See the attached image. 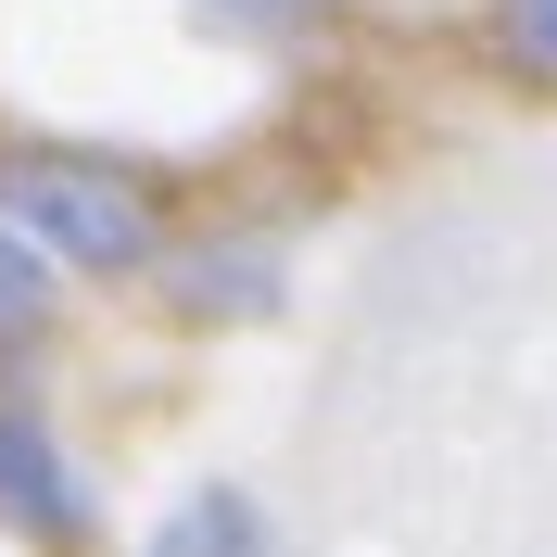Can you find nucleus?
<instances>
[{
    "instance_id": "f257e3e1",
    "label": "nucleus",
    "mask_w": 557,
    "mask_h": 557,
    "mask_svg": "<svg viewBox=\"0 0 557 557\" xmlns=\"http://www.w3.org/2000/svg\"><path fill=\"white\" fill-rule=\"evenodd\" d=\"M0 228H26L51 267H139L152 253V203L102 152H0Z\"/></svg>"
},
{
    "instance_id": "f03ea898",
    "label": "nucleus",
    "mask_w": 557,
    "mask_h": 557,
    "mask_svg": "<svg viewBox=\"0 0 557 557\" xmlns=\"http://www.w3.org/2000/svg\"><path fill=\"white\" fill-rule=\"evenodd\" d=\"M0 520L26 532V545H89V482L38 431V406H0Z\"/></svg>"
},
{
    "instance_id": "7ed1b4c3",
    "label": "nucleus",
    "mask_w": 557,
    "mask_h": 557,
    "mask_svg": "<svg viewBox=\"0 0 557 557\" xmlns=\"http://www.w3.org/2000/svg\"><path fill=\"white\" fill-rule=\"evenodd\" d=\"M139 557H267V507L242 482H203V494H177L165 520H152Z\"/></svg>"
},
{
    "instance_id": "20e7f679",
    "label": "nucleus",
    "mask_w": 557,
    "mask_h": 557,
    "mask_svg": "<svg viewBox=\"0 0 557 557\" xmlns=\"http://www.w3.org/2000/svg\"><path fill=\"white\" fill-rule=\"evenodd\" d=\"M177 305L190 317H228V305H278V253L267 242H215V253H190V267H177Z\"/></svg>"
},
{
    "instance_id": "39448f33",
    "label": "nucleus",
    "mask_w": 557,
    "mask_h": 557,
    "mask_svg": "<svg viewBox=\"0 0 557 557\" xmlns=\"http://www.w3.org/2000/svg\"><path fill=\"white\" fill-rule=\"evenodd\" d=\"M38 330H51V253L0 228V343H38Z\"/></svg>"
},
{
    "instance_id": "423d86ee",
    "label": "nucleus",
    "mask_w": 557,
    "mask_h": 557,
    "mask_svg": "<svg viewBox=\"0 0 557 557\" xmlns=\"http://www.w3.org/2000/svg\"><path fill=\"white\" fill-rule=\"evenodd\" d=\"M317 0H203V26H228V38H292Z\"/></svg>"
},
{
    "instance_id": "0eeeda50",
    "label": "nucleus",
    "mask_w": 557,
    "mask_h": 557,
    "mask_svg": "<svg viewBox=\"0 0 557 557\" xmlns=\"http://www.w3.org/2000/svg\"><path fill=\"white\" fill-rule=\"evenodd\" d=\"M494 38H507L520 64H545V76H557V0H507V13H494Z\"/></svg>"
}]
</instances>
